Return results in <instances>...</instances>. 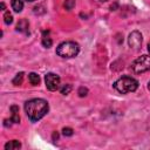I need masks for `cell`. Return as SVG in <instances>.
Instances as JSON below:
<instances>
[{
  "label": "cell",
  "instance_id": "6da1fadb",
  "mask_svg": "<svg viewBox=\"0 0 150 150\" xmlns=\"http://www.w3.org/2000/svg\"><path fill=\"white\" fill-rule=\"evenodd\" d=\"M48 102L42 98H33L25 103V111L32 122L41 120L48 112Z\"/></svg>",
  "mask_w": 150,
  "mask_h": 150
},
{
  "label": "cell",
  "instance_id": "7a4b0ae2",
  "mask_svg": "<svg viewBox=\"0 0 150 150\" xmlns=\"http://www.w3.org/2000/svg\"><path fill=\"white\" fill-rule=\"evenodd\" d=\"M114 88L121 94L132 93L138 88V81L130 76H122L114 83Z\"/></svg>",
  "mask_w": 150,
  "mask_h": 150
},
{
  "label": "cell",
  "instance_id": "3957f363",
  "mask_svg": "<svg viewBox=\"0 0 150 150\" xmlns=\"http://www.w3.org/2000/svg\"><path fill=\"white\" fill-rule=\"evenodd\" d=\"M80 52V46L74 41H64L61 42L56 47V54L64 59L75 57Z\"/></svg>",
  "mask_w": 150,
  "mask_h": 150
},
{
  "label": "cell",
  "instance_id": "277c9868",
  "mask_svg": "<svg viewBox=\"0 0 150 150\" xmlns=\"http://www.w3.org/2000/svg\"><path fill=\"white\" fill-rule=\"evenodd\" d=\"M131 68H132L134 73H136V74H142L144 71H149L150 70V55H142L138 59H136L132 62Z\"/></svg>",
  "mask_w": 150,
  "mask_h": 150
},
{
  "label": "cell",
  "instance_id": "5b68a950",
  "mask_svg": "<svg viewBox=\"0 0 150 150\" xmlns=\"http://www.w3.org/2000/svg\"><path fill=\"white\" fill-rule=\"evenodd\" d=\"M45 83L48 90L55 91L60 87V76L54 73H48L45 76Z\"/></svg>",
  "mask_w": 150,
  "mask_h": 150
},
{
  "label": "cell",
  "instance_id": "8992f818",
  "mask_svg": "<svg viewBox=\"0 0 150 150\" xmlns=\"http://www.w3.org/2000/svg\"><path fill=\"white\" fill-rule=\"evenodd\" d=\"M128 45L130 48L137 50L141 48V45H142V34L138 32V30H134L129 34L128 36Z\"/></svg>",
  "mask_w": 150,
  "mask_h": 150
},
{
  "label": "cell",
  "instance_id": "52a82bcc",
  "mask_svg": "<svg viewBox=\"0 0 150 150\" xmlns=\"http://www.w3.org/2000/svg\"><path fill=\"white\" fill-rule=\"evenodd\" d=\"M28 28H29V22L26 19H21L16 25V30L21 33H28Z\"/></svg>",
  "mask_w": 150,
  "mask_h": 150
},
{
  "label": "cell",
  "instance_id": "ba28073f",
  "mask_svg": "<svg viewBox=\"0 0 150 150\" xmlns=\"http://www.w3.org/2000/svg\"><path fill=\"white\" fill-rule=\"evenodd\" d=\"M21 148V143L16 139H13V141H9L5 144V149L6 150H16V149H20Z\"/></svg>",
  "mask_w": 150,
  "mask_h": 150
},
{
  "label": "cell",
  "instance_id": "9c48e42d",
  "mask_svg": "<svg viewBox=\"0 0 150 150\" xmlns=\"http://www.w3.org/2000/svg\"><path fill=\"white\" fill-rule=\"evenodd\" d=\"M52 45H53V40L49 36V33L48 32H43V35H42V46L46 47V48H49V47H52Z\"/></svg>",
  "mask_w": 150,
  "mask_h": 150
},
{
  "label": "cell",
  "instance_id": "30bf717a",
  "mask_svg": "<svg viewBox=\"0 0 150 150\" xmlns=\"http://www.w3.org/2000/svg\"><path fill=\"white\" fill-rule=\"evenodd\" d=\"M11 111H12V121L13 123H19L20 122V116H19V107L18 105H12L11 107Z\"/></svg>",
  "mask_w": 150,
  "mask_h": 150
},
{
  "label": "cell",
  "instance_id": "8fae6325",
  "mask_svg": "<svg viewBox=\"0 0 150 150\" xmlns=\"http://www.w3.org/2000/svg\"><path fill=\"white\" fill-rule=\"evenodd\" d=\"M11 5H12V8L14 9V12H16V13L21 12L23 8L22 0H11Z\"/></svg>",
  "mask_w": 150,
  "mask_h": 150
},
{
  "label": "cell",
  "instance_id": "7c38bea8",
  "mask_svg": "<svg viewBox=\"0 0 150 150\" xmlns=\"http://www.w3.org/2000/svg\"><path fill=\"white\" fill-rule=\"evenodd\" d=\"M28 80L33 86H38L40 82V76L36 73H29L28 74Z\"/></svg>",
  "mask_w": 150,
  "mask_h": 150
},
{
  "label": "cell",
  "instance_id": "4fadbf2b",
  "mask_svg": "<svg viewBox=\"0 0 150 150\" xmlns=\"http://www.w3.org/2000/svg\"><path fill=\"white\" fill-rule=\"evenodd\" d=\"M22 80H23V73L20 71V73H18V74L15 75V77H14L13 81H12V83H13L14 86H20V84L22 83Z\"/></svg>",
  "mask_w": 150,
  "mask_h": 150
},
{
  "label": "cell",
  "instance_id": "5bb4252c",
  "mask_svg": "<svg viewBox=\"0 0 150 150\" xmlns=\"http://www.w3.org/2000/svg\"><path fill=\"white\" fill-rule=\"evenodd\" d=\"M71 89H73V87H71V84H69V83H67V84H63L62 87H61V89H60V91H61V94L62 95H68L70 91H71Z\"/></svg>",
  "mask_w": 150,
  "mask_h": 150
},
{
  "label": "cell",
  "instance_id": "9a60e30c",
  "mask_svg": "<svg viewBox=\"0 0 150 150\" xmlns=\"http://www.w3.org/2000/svg\"><path fill=\"white\" fill-rule=\"evenodd\" d=\"M4 21H5L6 25H11L13 22V15L9 12H5V14H4Z\"/></svg>",
  "mask_w": 150,
  "mask_h": 150
},
{
  "label": "cell",
  "instance_id": "2e32d148",
  "mask_svg": "<svg viewBox=\"0 0 150 150\" xmlns=\"http://www.w3.org/2000/svg\"><path fill=\"white\" fill-rule=\"evenodd\" d=\"M63 6H64V8H66L67 11H70V9H73V7L75 6V0H66L64 4H63Z\"/></svg>",
  "mask_w": 150,
  "mask_h": 150
},
{
  "label": "cell",
  "instance_id": "e0dca14e",
  "mask_svg": "<svg viewBox=\"0 0 150 150\" xmlns=\"http://www.w3.org/2000/svg\"><path fill=\"white\" fill-rule=\"evenodd\" d=\"M77 94H79L80 97H84V96H87V94H88V89H87L86 87H80L79 90H77Z\"/></svg>",
  "mask_w": 150,
  "mask_h": 150
},
{
  "label": "cell",
  "instance_id": "ac0fdd59",
  "mask_svg": "<svg viewBox=\"0 0 150 150\" xmlns=\"http://www.w3.org/2000/svg\"><path fill=\"white\" fill-rule=\"evenodd\" d=\"M62 134H63V136H67V137H69V136H73V134H74V131H73V129L71 128H63L62 129Z\"/></svg>",
  "mask_w": 150,
  "mask_h": 150
},
{
  "label": "cell",
  "instance_id": "d6986e66",
  "mask_svg": "<svg viewBox=\"0 0 150 150\" xmlns=\"http://www.w3.org/2000/svg\"><path fill=\"white\" fill-rule=\"evenodd\" d=\"M12 118H9V120H5L4 121V124H5V127H11V124H12Z\"/></svg>",
  "mask_w": 150,
  "mask_h": 150
},
{
  "label": "cell",
  "instance_id": "ffe728a7",
  "mask_svg": "<svg viewBox=\"0 0 150 150\" xmlns=\"http://www.w3.org/2000/svg\"><path fill=\"white\" fill-rule=\"evenodd\" d=\"M59 138V134L57 132H54L53 134V141H55V139H57Z\"/></svg>",
  "mask_w": 150,
  "mask_h": 150
},
{
  "label": "cell",
  "instance_id": "44dd1931",
  "mask_svg": "<svg viewBox=\"0 0 150 150\" xmlns=\"http://www.w3.org/2000/svg\"><path fill=\"white\" fill-rule=\"evenodd\" d=\"M1 9H2V11L5 9V4H4V2H1Z\"/></svg>",
  "mask_w": 150,
  "mask_h": 150
},
{
  "label": "cell",
  "instance_id": "7402d4cb",
  "mask_svg": "<svg viewBox=\"0 0 150 150\" xmlns=\"http://www.w3.org/2000/svg\"><path fill=\"white\" fill-rule=\"evenodd\" d=\"M148 52H149V54H150V43L148 45Z\"/></svg>",
  "mask_w": 150,
  "mask_h": 150
},
{
  "label": "cell",
  "instance_id": "603a6c76",
  "mask_svg": "<svg viewBox=\"0 0 150 150\" xmlns=\"http://www.w3.org/2000/svg\"><path fill=\"white\" fill-rule=\"evenodd\" d=\"M26 1H29V2H33V1H35V0H26Z\"/></svg>",
  "mask_w": 150,
  "mask_h": 150
},
{
  "label": "cell",
  "instance_id": "cb8c5ba5",
  "mask_svg": "<svg viewBox=\"0 0 150 150\" xmlns=\"http://www.w3.org/2000/svg\"><path fill=\"white\" fill-rule=\"evenodd\" d=\"M148 88H149V90H150V82H149V84H148Z\"/></svg>",
  "mask_w": 150,
  "mask_h": 150
}]
</instances>
